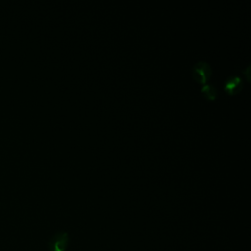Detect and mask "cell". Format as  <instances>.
I'll return each instance as SVG.
<instances>
[{
	"instance_id": "obj_1",
	"label": "cell",
	"mask_w": 251,
	"mask_h": 251,
	"mask_svg": "<svg viewBox=\"0 0 251 251\" xmlns=\"http://www.w3.org/2000/svg\"><path fill=\"white\" fill-rule=\"evenodd\" d=\"M192 75L193 77L199 83H207V80L210 78L212 75V68L210 64L204 60H200L195 63L192 67Z\"/></svg>"
},
{
	"instance_id": "obj_2",
	"label": "cell",
	"mask_w": 251,
	"mask_h": 251,
	"mask_svg": "<svg viewBox=\"0 0 251 251\" xmlns=\"http://www.w3.org/2000/svg\"><path fill=\"white\" fill-rule=\"evenodd\" d=\"M69 243V235L67 232L61 231L53 235L49 241L50 251H65Z\"/></svg>"
},
{
	"instance_id": "obj_4",
	"label": "cell",
	"mask_w": 251,
	"mask_h": 251,
	"mask_svg": "<svg viewBox=\"0 0 251 251\" xmlns=\"http://www.w3.org/2000/svg\"><path fill=\"white\" fill-rule=\"evenodd\" d=\"M201 92L203 93L205 98L208 99V100H214L216 98V96H217V89H216V87L213 86L212 84H209V83L202 84Z\"/></svg>"
},
{
	"instance_id": "obj_3",
	"label": "cell",
	"mask_w": 251,
	"mask_h": 251,
	"mask_svg": "<svg viewBox=\"0 0 251 251\" xmlns=\"http://www.w3.org/2000/svg\"><path fill=\"white\" fill-rule=\"evenodd\" d=\"M242 85H243L242 78L239 75H234L226 79L224 88L229 94H234V93H237L241 89Z\"/></svg>"
}]
</instances>
